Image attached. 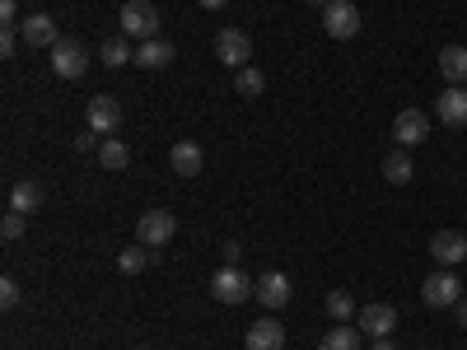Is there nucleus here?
Segmentation results:
<instances>
[{
    "label": "nucleus",
    "mask_w": 467,
    "mask_h": 350,
    "mask_svg": "<svg viewBox=\"0 0 467 350\" xmlns=\"http://www.w3.org/2000/svg\"><path fill=\"white\" fill-rule=\"evenodd\" d=\"M122 37H160V10H154V0H127L122 5Z\"/></svg>",
    "instance_id": "obj_1"
},
{
    "label": "nucleus",
    "mask_w": 467,
    "mask_h": 350,
    "mask_svg": "<svg viewBox=\"0 0 467 350\" xmlns=\"http://www.w3.org/2000/svg\"><path fill=\"white\" fill-rule=\"evenodd\" d=\"M215 61L244 70V66L253 61V37H248L244 28H220V33H215Z\"/></svg>",
    "instance_id": "obj_2"
},
{
    "label": "nucleus",
    "mask_w": 467,
    "mask_h": 350,
    "mask_svg": "<svg viewBox=\"0 0 467 350\" xmlns=\"http://www.w3.org/2000/svg\"><path fill=\"white\" fill-rule=\"evenodd\" d=\"M173 229H178V215H173V211H145V215L136 220V239H140L145 248H164V243L173 239Z\"/></svg>",
    "instance_id": "obj_3"
},
{
    "label": "nucleus",
    "mask_w": 467,
    "mask_h": 350,
    "mask_svg": "<svg viewBox=\"0 0 467 350\" xmlns=\"http://www.w3.org/2000/svg\"><path fill=\"white\" fill-rule=\"evenodd\" d=\"M253 290H257V281H248L239 266L215 271V281H211V294H215L220 304H244V299H253Z\"/></svg>",
    "instance_id": "obj_4"
},
{
    "label": "nucleus",
    "mask_w": 467,
    "mask_h": 350,
    "mask_svg": "<svg viewBox=\"0 0 467 350\" xmlns=\"http://www.w3.org/2000/svg\"><path fill=\"white\" fill-rule=\"evenodd\" d=\"M323 28H327V37H337V43L356 37L360 33V5H350V0H332V5L323 10Z\"/></svg>",
    "instance_id": "obj_5"
},
{
    "label": "nucleus",
    "mask_w": 467,
    "mask_h": 350,
    "mask_svg": "<svg viewBox=\"0 0 467 350\" xmlns=\"http://www.w3.org/2000/svg\"><path fill=\"white\" fill-rule=\"evenodd\" d=\"M420 299H425V308H453L462 299V281L453 271H435V276L420 285Z\"/></svg>",
    "instance_id": "obj_6"
},
{
    "label": "nucleus",
    "mask_w": 467,
    "mask_h": 350,
    "mask_svg": "<svg viewBox=\"0 0 467 350\" xmlns=\"http://www.w3.org/2000/svg\"><path fill=\"white\" fill-rule=\"evenodd\" d=\"M52 70L61 75V80H80V75L89 70V57H85V47L75 43V37H61V43L52 47Z\"/></svg>",
    "instance_id": "obj_7"
},
{
    "label": "nucleus",
    "mask_w": 467,
    "mask_h": 350,
    "mask_svg": "<svg viewBox=\"0 0 467 350\" xmlns=\"http://www.w3.org/2000/svg\"><path fill=\"white\" fill-rule=\"evenodd\" d=\"M85 117H89V131L112 136L117 127H122V103H117L112 94H94V98H89V108H85Z\"/></svg>",
    "instance_id": "obj_8"
},
{
    "label": "nucleus",
    "mask_w": 467,
    "mask_h": 350,
    "mask_svg": "<svg viewBox=\"0 0 467 350\" xmlns=\"http://www.w3.org/2000/svg\"><path fill=\"white\" fill-rule=\"evenodd\" d=\"M425 136H431V117H425L420 108H402V112L393 117V140H398L402 149L420 145Z\"/></svg>",
    "instance_id": "obj_9"
},
{
    "label": "nucleus",
    "mask_w": 467,
    "mask_h": 350,
    "mask_svg": "<svg viewBox=\"0 0 467 350\" xmlns=\"http://www.w3.org/2000/svg\"><path fill=\"white\" fill-rule=\"evenodd\" d=\"M431 257H435L440 266H458V262H467V233H458V229H440L435 239H431Z\"/></svg>",
    "instance_id": "obj_10"
},
{
    "label": "nucleus",
    "mask_w": 467,
    "mask_h": 350,
    "mask_svg": "<svg viewBox=\"0 0 467 350\" xmlns=\"http://www.w3.org/2000/svg\"><path fill=\"white\" fill-rule=\"evenodd\" d=\"M356 323L379 341V336H393V327H398V308L393 304H365L360 314H356Z\"/></svg>",
    "instance_id": "obj_11"
},
{
    "label": "nucleus",
    "mask_w": 467,
    "mask_h": 350,
    "mask_svg": "<svg viewBox=\"0 0 467 350\" xmlns=\"http://www.w3.org/2000/svg\"><path fill=\"white\" fill-rule=\"evenodd\" d=\"M169 164H173V173H178V178H202L206 154H202V145H197V140H178V145L169 149Z\"/></svg>",
    "instance_id": "obj_12"
},
{
    "label": "nucleus",
    "mask_w": 467,
    "mask_h": 350,
    "mask_svg": "<svg viewBox=\"0 0 467 350\" xmlns=\"http://www.w3.org/2000/svg\"><path fill=\"white\" fill-rule=\"evenodd\" d=\"M19 33H24L28 47H47V52H52V47L61 43V33H57V19H52V15H28V19L19 24Z\"/></svg>",
    "instance_id": "obj_13"
},
{
    "label": "nucleus",
    "mask_w": 467,
    "mask_h": 350,
    "mask_svg": "<svg viewBox=\"0 0 467 350\" xmlns=\"http://www.w3.org/2000/svg\"><path fill=\"white\" fill-rule=\"evenodd\" d=\"M244 345H248V350H285V327H281L276 318H257V323L248 327Z\"/></svg>",
    "instance_id": "obj_14"
},
{
    "label": "nucleus",
    "mask_w": 467,
    "mask_h": 350,
    "mask_svg": "<svg viewBox=\"0 0 467 350\" xmlns=\"http://www.w3.org/2000/svg\"><path fill=\"white\" fill-rule=\"evenodd\" d=\"M435 112H440L444 127H467V85H449V89L440 94Z\"/></svg>",
    "instance_id": "obj_15"
},
{
    "label": "nucleus",
    "mask_w": 467,
    "mask_h": 350,
    "mask_svg": "<svg viewBox=\"0 0 467 350\" xmlns=\"http://www.w3.org/2000/svg\"><path fill=\"white\" fill-rule=\"evenodd\" d=\"M173 43L169 37H145V43L136 47V66L140 70H164V66H173Z\"/></svg>",
    "instance_id": "obj_16"
},
{
    "label": "nucleus",
    "mask_w": 467,
    "mask_h": 350,
    "mask_svg": "<svg viewBox=\"0 0 467 350\" xmlns=\"http://www.w3.org/2000/svg\"><path fill=\"white\" fill-rule=\"evenodd\" d=\"M253 299L266 304V308H285V304H290V281L281 276V271H266V276H257Z\"/></svg>",
    "instance_id": "obj_17"
},
{
    "label": "nucleus",
    "mask_w": 467,
    "mask_h": 350,
    "mask_svg": "<svg viewBox=\"0 0 467 350\" xmlns=\"http://www.w3.org/2000/svg\"><path fill=\"white\" fill-rule=\"evenodd\" d=\"M440 75L449 85H467V47H440Z\"/></svg>",
    "instance_id": "obj_18"
},
{
    "label": "nucleus",
    "mask_w": 467,
    "mask_h": 350,
    "mask_svg": "<svg viewBox=\"0 0 467 350\" xmlns=\"http://www.w3.org/2000/svg\"><path fill=\"white\" fill-rule=\"evenodd\" d=\"M37 206H43V187H37L33 178H19V182L10 187V211H24V215H33Z\"/></svg>",
    "instance_id": "obj_19"
},
{
    "label": "nucleus",
    "mask_w": 467,
    "mask_h": 350,
    "mask_svg": "<svg viewBox=\"0 0 467 350\" xmlns=\"http://www.w3.org/2000/svg\"><path fill=\"white\" fill-rule=\"evenodd\" d=\"M383 178L393 182V187H407V182L416 178V169H411V160H407V149H402V145L383 160Z\"/></svg>",
    "instance_id": "obj_20"
},
{
    "label": "nucleus",
    "mask_w": 467,
    "mask_h": 350,
    "mask_svg": "<svg viewBox=\"0 0 467 350\" xmlns=\"http://www.w3.org/2000/svg\"><path fill=\"white\" fill-rule=\"evenodd\" d=\"M318 350H360V327H350V323L327 327V336L318 341Z\"/></svg>",
    "instance_id": "obj_21"
},
{
    "label": "nucleus",
    "mask_w": 467,
    "mask_h": 350,
    "mask_svg": "<svg viewBox=\"0 0 467 350\" xmlns=\"http://www.w3.org/2000/svg\"><path fill=\"white\" fill-rule=\"evenodd\" d=\"M99 164H103V169H112V173H122V169L131 164V149H127L122 140L103 136V140H99Z\"/></svg>",
    "instance_id": "obj_22"
},
{
    "label": "nucleus",
    "mask_w": 467,
    "mask_h": 350,
    "mask_svg": "<svg viewBox=\"0 0 467 350\" xmlns=\"http://www.w3.org/2000/svg\"><path fill=\"white\" fill-rule=\"evenodd\" d=\"M99 57H103V66H108V70L127 66V61H136V52H131V43H127V37H103Z\"/></svg>",
    "instance_id": "obj_23"
},
{
    "label": "nucleus",
    "mask_w": 467,
    "mask_h": 350,
    "mask_svg": "<svg viewBox=\"0 0 467 350\" xmlns=\"http://www.w3.org/2000/svg\"><path fill=\"white\" fill-rule=\"evenodd\" d=\"M356 314H360V308H356V299H350V290H332L327 294V318L332 323H350Z\"/></svg>",
    "instance_id": "obj_24"
},
{
    "label": "nucleus",
    "mask_w": 467,
    "mask_h": 350,
    "mask_svg": "<svg viewBox=\"0 0 467 350\" xmlns=\"http://www.w3.org/2000/svg\"><path fill=\"white\" fill-rule=\"evenodd\" d=\"M234 89H239L244 98H262V89H266V80H262V70H257V66H244L239 75H234Z\"/></svg>",
    "instance_id": "obj_25"
},
{
    "label": "nucleus",
    "mask_w": 467,
    "mask_h": 350,
    "mask_svg": "<svg viewBox=\"0 0 467 350\" xmlns=\"http://www.w3.org/2000/svg\"><path fill=\"white\" fill-rule=\"evenodd\" d=\"M145 243H136V248H122V252H117V266H122L127 271V276H140V271L150 266V252H140Z\"/></svg>",
    "instance_id": "obj_26"
},
{
    "label": "nucleus",
    "mask_w": 467,
    "mask_h": 350,
    "mask_svg": "<svg viewBox=\"0 0 467 350\" xmlns=\"http://www.w3.org/2000/svg\"><path fill=\"white\" fill-rule=\"evenodd\" d=\"M24 224H28V220H24V211H10L5 220H0V233H5V243H15V239H19Z\"/></svg>",
    "instance_id": "obj_27"
},
{
    "label": "nucleus",
    "mask_w": 467,
    "mask_h": 350,
    "mask_svg": "<svg viewBox=\"0 0 467 350\" xmlns=\"http://www.w3.org/2000/svg\"><path fill=\"white\" fill-rule=\"evenodd\" d=\"M19 24H5V33H0V57H15V47H19Z\"/></svg>",
    "instance_id": "obj_28"
},
{
    "label": "nucleus",
    "mask_w": 467,
    "mask_h": 350,
    "mask_svg": "<svg viewBox=\"0 0 467 350\" xmlns=\"http://www.w3.org/2000/svg\"><path fill=\"white\" fill-rule=\"evenodd\" d=\"M19 294H24V290H19V281H15V276L0 281V304H5V308H15V304H19Z\"/></svg>",
    "instance_id": "obj_29"
},
{
    "label": "nucleus",
    "mask_w": 467,
    "mask_h": 350,
    "mask_svg": "<svg viewBox=\"0 0 467 350\" xmlns=\"http://www.w3.org/2000/svg\"><path fill=\"white\" fill-rule=\"evenodd\" d=\"M99 131H85V136H75V154H99Z\"/></svg>",
    "instance_id": "obj_30"
},
{
    "label": "nucleus",
    "mask_w": 467,
    "mask_h": 350,
    "mask_svg": "<svg viewBox=\"0 0 467 350\" xmlns=\"http://www.w3.org/2000/svg\"><path fill=\"white\" fill-rule=\"evenodd\" d=\"M220 257H224V266H239V257H244V248H239V243H234V239H229V243L220 248Z\"/></svg>",
    "instance_id": "obj_31"
},
{
    "label": "nucleus",
    "mask_w": 467,
    "mask_h": 350,
    "mask_svg": "<svg viewBox=\"0 0 467 350\" xmlns=\"http://www.w3.org/2000/svg\"><path fill=\"white\" fill-rule=\"evenodd\" d=\"M15 15H19V0H0V19L15 24Z\"/></svg>",
    "instance_id": "obj_32"
},
{
    "label": "nucleus",
    "mask_w": 467,
    "mask_h": 350,
    "mask_svg": "<svg viewBox=\"0 0 467 350\" xmlns=\"http://www.w3.org/2000/svg\"><path fill=\"white\" fill-rule=\"evenodd\" d=\"M453 314H458V323L467 327V299H458V304H453Z\"/></svg>",
    "instance_id": "obj_33"
},
{
    "label": "nucleus",
    "mask_w": 467,
    "mask_h": 350,
    "mask_svg": "<svg viewBox=\"0 0 467 350\" xmlns=\"http://www.w3.org/2000/svg\"><path fill=\"white\" fill-rule=\"evenodd\" d=\"M374 350H398V345H393V341H388V336H379V341H374Z\"/></svg>",
    "instance_id": "obj_34"
},
{
    "label": "nucleus",
    "mask_w": 467,
    "mask_h": 350,
    "mask_svg": "<svg viewBox=\"0 0 467 350\" xmlns=\"http://www.w3.org/2000/svg\"><path fill=\"white\" fill-rule=\"evenodd\" d=\"M202 5H206V10H220V5H229V0H202Z\"/></svg>",
    "instance_id": "obj_35"
},
{
    "label": "nucleus",
    "mask_w": 467,
    "mask_h": 350,
    "mask_svg": "<svg viewBox=\"0 0 467 350\" xmlns=\"http://www.w3.org/2000/svg\"><path fill=\"white\" fill-rule=\"evenodd\" d=\"M308 5H323V10H327V5H332V0H308Z\"/></svg>",
    "instance_id": "obj_36"
},
{
    "label": "nucleus",
    "mask_w": 467,
    "mask_h": 350,
    "mask_svg": "<svg viewBox=\"0 0 467 350\" xmlns=\"http://www.w3.org/2000/svg\"><path fill=\"white\" fill-rule=\"evenodd\" d=\"M136 350H145V345H136Z\"/></svg>",
    "instance_id": "obj_37"
}]
</instances>
